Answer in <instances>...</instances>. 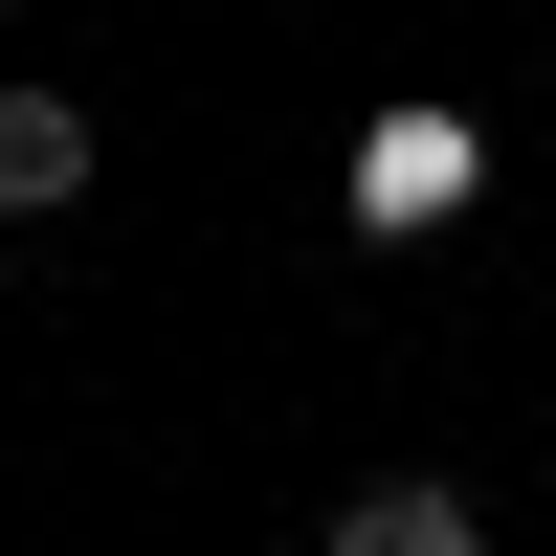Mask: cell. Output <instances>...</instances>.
<instances>
[{
	"label": "cell",
	"instance_id": "cell-4",
	"mask_svg": "<svg viewBox=\"0 0 556 556\" xmlns=\"http://www.w3.org/2000/svg\"><path fill=\"white\" fill-rule=\"evenodd\" d=\"M0 23H23V0H0Z\"/></svg>",
	"mask_w": 556,
	"mask_h": 556
},
{
	"label": "cell",
	"instance_id": "cell-1",
	"mask_svg": "<svg viewBox=\"0 0 556 556\" xmlns=\"http://www.w3.org/2000/svg\"><path fill=\"white\" fill-rule=\"evenodd\" d=\"M89 178H112V112L89 89H0V223H67Z\"/></svg>",
	"mask_w": 556,
	"mask_h": 556
},
{
	"label": "cell",
	"instance_id": "cell-2",
	"mask_svg": "<svg viewBox=\"0 0 556 556\" xmlns=\"http://www.w3.org/2000/svg\"><path fill=\"white\" fill-rule=\"evenodd\" d=\"M445 201H490V134L468 112H379L356 134V223H445Z\"/></svg>",
	"mask_w": 556,
	"mask_h": 556
},
{
	"label": "cell",
	"instance_id": "cell-3",
	"mask_svg": "<svg viewBox=\"0 0 556 556\" xmlns=\"http://www.w3.org/2000/svg\"><path fill=\"white\" fill-rule=\"evenodd\" d=\"M312 556H490V513H468V468H379Z\"/></svg>",
	"mask_w": 556,
	"mask_h": 556
}]
</instances>
